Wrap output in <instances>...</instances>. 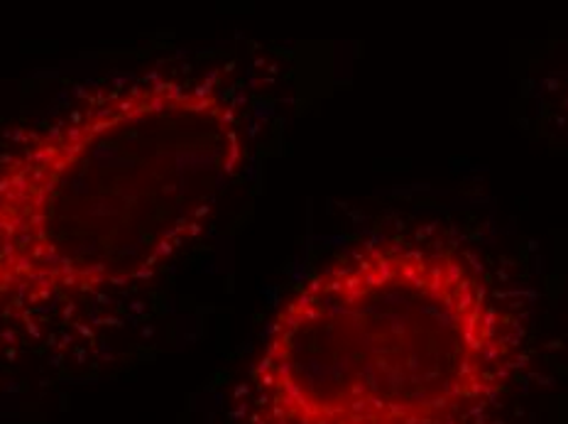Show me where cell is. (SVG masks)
<instances>
[{
	"label": "cell",
	"instance_id": "cell-1",
	"mask_svg": "<svg viewBox=\"0 0 568 424\" xmlns=\"http://www.w3.org/2000/svg\"><path fill=\"white\" fill-rule=\"evenodd\" d=\"M245 162L216 72H142L87 91L0 155V322L160 275Z\"/></svg>",
	"mask_w": 568,
	"mask_h": 424
},
{
	"label": "cell",
	"instance_id": "cell-2",
	"mask_svg": "<svg viewBox=\"0 0 568 424\" xmlns=\"http://www.w3.org/2000/svg\"><path fill=\"white\" fill-rule=\"evenodd\" d=\"M525 332L490 275L439 235H371L272 314L247 375L253 424H488Z\"/></svg>",
	"mask_w": 568,
	"mask_h": 424
}]
</instances>
